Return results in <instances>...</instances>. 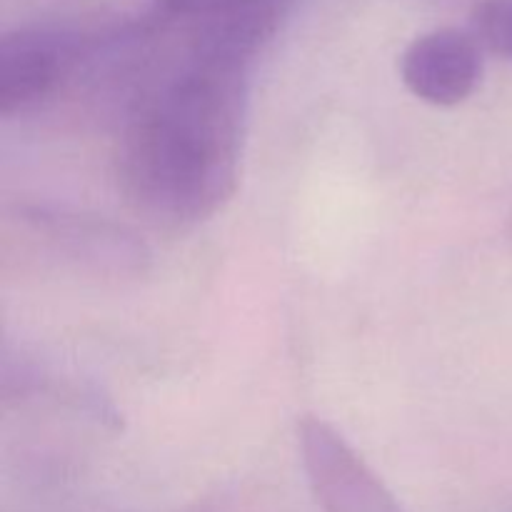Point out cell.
Segmentation results:
<instances>
[{
	"label": "cell",
	"mask_w": 512,
	"mask_h": 512,
	"mask_svg": "<svg viewBox=\"0 0 512 512\" xmlns=\"http://www.w3.org/2000/svg\"><path fill=\"white\" fill-rule=\"evenodd\" d=\"M260 50L238 35L153 10L125 48L133 78L115 163L128 203L153 223L210 218L238 185L250 68Z\"/></svg>",
	"instance_id": "cell-1"
},
{
	"label": "cell",
	"mask_w": 512,
	"mask_h": 512,
	"mask_svg": "<svg viewBox=\"0 0 512 512\" xmlns=\"http://www.w3.org/2000/svg\"><path fill=\"white\" fill-rule=\"evenodd\" d=\"M98 35L73 28H18L0 40V115L35 108L55 93L83 63Z\"/></svg>",
	"instance_id": "cell-2"
},
{
	"label": "cell",
	"mask_w": 512,
	"mask_h": 512,
	"mask_svg": "<svg viewBox=\"0 0 512 512\" xmlns=\"http://www.w3.org/2000/svg\"><path fill=\"white\" fill-rule=\"evenodd\" d=\"M473 35L490 53L512 60V0H480L473 10Z\"/></svg>",
	"instance_id": "cell-7"
},
{
	"label": "cell",
	"mask_w": 512,
	"mask_h": 512,
	"mask_svg": "<svg viewBox=\"0 0 512 512\" xmlns=\"http://www.w3.org/2000/svg\"><path fill=\"white\" fill-rule=\"evenodd\" d=\"M288 0H155V10L168 18L198 20L243 13H283Z\"/></svg>",
	"instance_id": "cell-6"
},
{
	"label": "cell",
	"mask_w": 512,
	"mask_h": 512,
	"mask_svg": "<svg viewBox=\"0 0 512 512\" xmlns=\"http://www.w3.org/2000/svg\"><path fill=\"white\" fill-rule=\"evenodd\" d=\"M23 220L60 255H65V260L98 273L138 275L150 260L143 240L130 228L108 218L33 205L23 210Z\"/></svg>",
	"instance_id": "cell-4"
},
{
	"label": "cell",
	"mask_w": 512,
	"mask_h": 512,
	"mask_svg": "<svg viewBox=\"0 0 512 512\" xmlns=\"http://www.w3.org/2000/svg\"><path fill=\"white\" fill-rule=\"evenodd\" d=\"M400 75L423 103L450 108L473 95L483 75V55L475 35L438 28L418 35L400 58Z\"/></svg>",
	"instance_id": "cell-5"
},
{
	"label": "cell",
	"mask_w": 512,
	"mask_h": 512,
	"mask_svg": "<svg viewBox=\"0 0 512 512\" xmlns=\"http://www.w3.org/2000/svg\"><path fill=\"white\" fill-rule=\"evenodd\" d=\"M303 468L323 512H405L388 485L325 420H300Z\"/></svg>",
	"instance_id": "cell-3"
}]
</instances>
